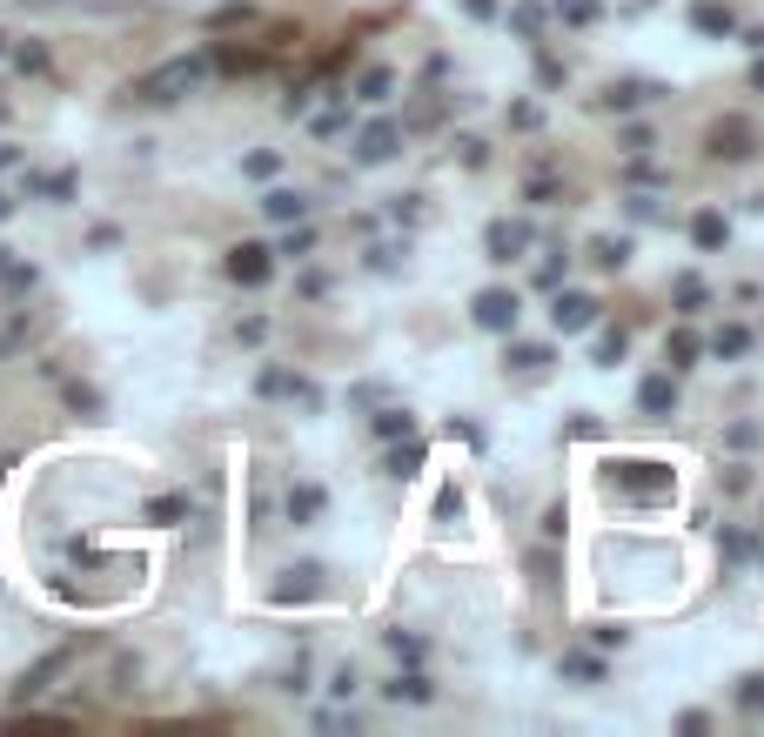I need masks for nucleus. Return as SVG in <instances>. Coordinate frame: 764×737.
<instances>
[{"mask_svg":"<svg viewBox=\"0 0 764 737\" xmlns=\"http://www.w3.org/2000/svg\"><path fill=\"white\" fill-rule=\"evenodd\" d=\"M604 483L617 496H630V503H671L677 496V469L651 463V456H617V463L604 469Z\"/></svg>","mask_w":764,"mask_h":737,"instance_id":"nucleus-1","label":"nucleus"},{"mask_svg":"<svg viewBox=\"0 0 764 737\" xmlns=\"http://www.w3.org/2000/svg\"><path fill=\"white\" fill-rule=\"evenodd\" d=\"M208 81V54H181V61L155 67V74H141L135 81V101H181V94H195Z\"/></svg>","mask_w":764,"mask_h":737,"instance_id":"nucleus-2","label":"nucleus"},{"mask_svg":"<svg viewBox=\"0 0 764 737\" xmlns=\"http://www.w3.org/2000/svg\"><path fill=\"white\" fill-rule=\"evenodd\" d=\"M269 275H275V248H262V242H235V248H228V282L262 289Z\"/></svg>","mask_w":764,"mask_h":737,"instance_id":"nucleus-3","label":"nucleus"},{"mask_svg":"<svg viewBox=\"0 0 764 737\" xmlns=\"http://www.w3.org/2000/svg\"><path fill=\"white\" fill-rule=\"evenodd\" d=\"M751 141H758V134H751V121H744V114H724L718 128L704 134L711 161H751Z\"/></svg>","mask_w":764,"mask_h":737,"instance_id":"nucleus-4","label":"nucleus"},{"mask_svg":"<svg viewBox=\"0 0 764 737\" xmlns=\"http://www.w3.org/2000/svg\"><path fill=\"white\" fill-rule=\"evenodd\" d=\"M517 309H523L517 289H483V295L470 302L476 329H490V335H510V329H517Z\"/></svg>","mask_w":764,"mask_h":737,"instance_id":"nucleus-5","label":"nucleus"},{"mask_svg":"<svg viewBox=\"0 0 764 737\" xmlns=\"http://www.w3.org/2000/svg\"><path fill=\"white\" fill-rule=\"evenodd\" d=\"M322 577H329L322 563H295V570H282V583L269 590V603H282V610H289V603H315L322 590H329Z\"/></svg>","mask_w":764,"mask_h":737,"instance_id":"nucleus-6","label":"nucleus"},{"mask_svg":"<svg viewBox=\"0 0 764 737\" xmlns=\"http://www.w3.org/2000/svg\"><path fill=\"white\" fill-rule=\"evenodd\" d=\"M396 148H403V128H396V121H369V128L356 134V161L362 168H382Z\"/></svg>","mask_w":764,"mask_h":737,"instance_id":"nucleus-7","label":"nucleus"},{"mask_svg":"<svg viewBox=\"0 0 764 737\" xmlns=\"http://www.w3.org/2000/svg\"><path fill=\"white\" fill-rule=\"evenodd\" d=\"M550 322H557V335H577V329H590V322H597V302H590V295H577V289H557Z\"/></svg>","mask_w":764,"mask_h":737,"instance_id":"nucleus-8","label":"nucleus"},{"mask_svg":"<svg viewBox=\"0 0 764 737\" xmlns=\"http://www.w3.org/2000/svg\"><path fill=\"white\" fill-rule=\"evenodd\" d=\"M483 248H490V262H517L523 248H530V228L523 222H490L483 228Z\"/></svg>","mask_w":764,"mask_h":737,"instance_id":"nucleus-9","label":"nucleus"},{"mask_svg":"<svg viewBox=\"0 0 764 737\" xmlns=\"http://www.w3.org/2000/svg\"><path fill=\"white\" fill-rule=\"evenodd\" d=\"M637 409H644V416H677V369H671V376H644Z\"/></svg>","mask_w":764,"mask_h":737,"instance_id":"nucleus-10","label":"nucleus"},{"mask_svg":"<svg viewBox=\"0 0 764 737\" xmlns=\"http://www.w3.org/2000/svg\"><path fill=\"white\" fill-rule=\"evenodd\" d=\"M691 27L711 34V41H724V34H738V14H731L724 0H691Z\"/></svg>","mask_w":764,"mask_h":737,"instance_id":"nucleus-11","label":"nucleus"},{"mask_svg":"<svg viewBox=\"0 0 764 737\" xmlns=\"http://www.w3.org/2000/svg\"><path fill=\"white\" fill-rule=\"evenodd\" d=\"M255 389H262V396H295V402H309V409L322 402V396H315V382L309 376H289V369H262Z\"/></svg>","mask_w":764,"mask_h":737,"instance_id":"nucleus-12","label":"nucleus"},{"mask_svg":"<svg viewBox=\"0 0 764 737\" xmlns=\"http://www.w3.org/2000/svg\"><path fill=\"white\" fill-rule=\"evenodd\" d=\"M61 670H68V650H54V657H41V664H34V670L21 677V684H14V704H27V697H41L47 684L61 677Z\"/></svg>","mask_w":764,"mask_h":737,"instance_id":"nucleus-13","label":"nucleus"},{"mask_svg":"<svg viewBox=\"0 0 764 737\" xmlns=\"http://www.w3.org/2000/svg\"><path fill=\"white\" fill-rule=\"evenodd\" d=\"M691 242L704 248V255H711V248H724V242H731V222H724L718 208H697V215H691Z\"/></svg>","mask_w":764,"mask_h":737,"instance_id":"nucleus-14","label":"nucleus"},{"mask_svg":"<svg viewBox=\"0 0 764 737\" xmlns=\"http://www.w3.org/2000/svg\"><path fill=\"white\" fill-rule=\"evenodd\" d=\"M503 369H517V376H543V369H550V349H543V342H510V349H503Z\"/></svg>","mask_w":764,"mask_h":737,"instance_id":"nucleus-15","label":"nucleus"},{"mask_svg":"<svg viewBox=\"0 0 764 737\" xmlns=\"http://www.w3.org/2000/svg\"><path fill=\"white\" fill-rule=\"evenodd\" d=\"M215 67H222V74H262L269 54H262V47H215Z\"/></svg>","mask_w":764,"mask_h":737,"instance_id":"nucleus-16","label":"nucleus"},{"mask_svg":"<svg viewBox=\"0 0 764 737\" xmlns=\"http://www.w3.org/2000/svg\"><path fill=\"white\" fill-rule=\"evenodd\" d=\"M262 215H269V222H302L309 201L295 195V188H269V195H262Z\"/></svg>","mask_w":764,"mask_h":737,"instance_id":"nucleus-17","label":"nucleus"},{"mask_svg":"<svg viewBox=\"0 0 764 737\" xmlns=\"http://www.w3.org/2000/svg\"><path fill=\"white\" fill-rule=\"evenodd\" d=\"M423 456H429V449L416 443V436H396V449H389V476H396V483H409V476L423 469Z\"/></svg>","mask_w":764,"mask_h":737,"instance_id":"nucleus-18","label":"nucleus"},{"mask_svg":"<svg viewBox=\"0 0 764 737\" xmlns=\"http://www.w3.org/2000/svg\"><path fill=\"white\" fill-rule=\"evenodd\" d=\"M322 510H329V496L315 490V483H295L289 490V523H315Z\"/></svg>","mask_w":764,"mask_h":737,"instance_id":"nucleus-19","label":"nucleus"},{"mask_svg":"<svg viewBox=\"0 0 764 737\" xmlns=\"http://www.w3.org/2000/svg\"><path fill=\"white\" fill-rule=\"evenodd\" d=\"M651 94H657L651 81H617V88L604 94V108H610V114H630V108H637V101H651Z\"/></svg>","mask_w":764,"mask_h":737,"instance_id":"nucleus-20","label":"nucleus"},{"mask_svg":"<svg viewBox=\"0 0 764 737\" xmlns=\"http://www.w3.org/2000/svg\"><path fill=\"white\" fill-rule=\"evenodd\" d=\"M671 302H677V315H697L704 302H711V289H704L697 275H677V282H671Z\"/></svg>","mask_w":764,"mask_h":737,"instance_id":"nucleus-21","label":"nucleus"},{"mask_svg":"<svg viewBox=\"0 0 764 737\" xmlns=\"http://www.w3.org/2000/svg\"><path fill=\"white\" fill-rule=\"evenodd\" d=\"M590 262L597 268H624L630 262V235H597V242H590Z\"/></svg>","mask_w":764,"mask_h":737,"instance_id":"nucleus-22","label":"nucleus"},{"mask_svg":"<svg viewBox=\"0 0 764 737\" xmlns=\"http://www.w3.org/2000/svg\"><path fill=\"white\" fill-rule=\"evenodd\" d=\"M697 356H704V342H697V335L691 329H677L671 335V342H664V362H671V369H691V362Z\"/></svg>","mask_w":764,"mask_h":737,"instance_id":"nucleus-23","label":"nucleus"},{"mask_svg":"<svg viewBox=\"0 0 764 737\" xmlns=\"http://www.w3.org/2000/svg\"><path fill=\"white\" fill-rule=\"evenodd\" d=\"M389 697H396V704H403V697H409V704H429V697H436V691H429V677H423V670L409 664L403 677H396V684H389Z\"/></svg>","mask_w":764,"mask_h":737,"instance_id":"nucleus-24","label":"nucleus"},{"mask_svg":"<svg viewBox=\"0 0 764 737\" xmlns=\"http://www.w3.org/2000/svg\"><path fill=\"white\" fill-rule=\"evenodd\" d=\"M563 677H577V684H597V677H604V657H590V650H563Z\"/></svg>","mask_w":764,"mask_h":737,"instance_id":"nucleus-25","label":"nucleus"},{"mask_svg":"<svg viewBox=\"0 0 764 737\" xmlns=\"http://www.w3.org/2000/svg\"><path fill=\"white\" fill-rule=\"evenodd\" d=\"M550 14H557L563 27H590L604 7H597V0H550Z\"/></svg>","mask_w":764,"mask_h":737,"instance_id":"nucleus-26","label":"nucleus"},{"mask_svg":"<svg viewBox=\"0 0 764 737\" xmlns=\"http://www.w3.org/2000/svg\"><path fill=\"white\" fill-rule=\"evenodd\" d=\"M711 349H718L724 362H738L744 349H751V329H744V322H724V329H718V342H711Z\"/></svg>","mask_w":764,"mask_h":737,"instance_id":"nucleus-27","label":"nucleus"},{"mask_svg":"<svg viewBox=\"0 0 764 737\" xmlns=\"http://www.w3.org/2000/svg\"><path fill=\"white\" fill-rule=\"evenodd\" d=\"M624 356H630V335L624 329H604V335H597V369H617Z\"/></svg>","mask_w":764,"mask_h":737,"instance_id":"nucleus-28","label":"nucleus"},{"mask_svg":"<svg viewBox=\"0 0 764 737\" xmlns=\"http://www.w3.org/2000/svg\"><path fill=\"white\" fill-rule=\"evenodd\" d=\"M0 282H7L14 295H27V289H34V268L14 262V248H0Z\"/></svg>","mask_w":764,"mask_h":737,"instance_id":"nucleus-29","label":"nucleus"},{"mask_svg":"<svg viewBox=\"0 0 764 737\" xmlns=\"http://www.w3.org/2000/svg\"><path fill=\"white\" fill-rule=\"evenodd\" d=\"M389 88H396V74H389V67H369L356 81V101H389Z\"/></svg>","mask_w":764,"mask_h":737,"instance_id":"nucleus-30","label":"nucleus"},{"mask_svg":"<svg viewBox=\"0 0 764 737\" xmlns=\"http://www.w3.org/2000/svg\"><path fill=\"white\" fill-rule=\"evenodd\" d=\"M510 27H517L523 41H537V34H543V7H537V0H517V7H510Z\"/></svg>","mask_w":764,"mask_h":737,"instance_id":"nucleus-31","label":"nucleus"},{"mask_svg":"<svg viewBox=\"0 0 764 737\" xmlns=\"http://www.w3.org/2000/svg\"><path fill=\"white\" fill-rule=\"evenodd\" d=\"M409 429H416V423H409V409H376V436H382V443H396V436H409Z\"/></svg>","mask_w":764,"mask_h":737,"instance_id":"nucleus-32","label":"nucleus"},{"mask_svg":"<svg viewBox=\"0 0 764 737\" xmlns=\"http://www.w3.org/2000/svg\"><path fill=\"white\" fill-rule=\"evenodd\" d=\"M181 516H188V496H155V503H148V523H161V530L181 523Z\"/></svg>","mask_w":764,"mask_h":737,"instance_id":"nucleus-33","label":"nucleus"},{"mask_svg":"<svg viewBox=\"0 0 764 737\" xmlns=\"http://www.w3.org/2000/svg\"><path fill=\"white\" fill-rule=\"evenodd\" d=\"M738 704H744L751 717H764V670H751V677L738 684Z\"/></svg>","mask_w":764,"mask_h":737,"instance_id":"nucleus-34","label":"nucleus"},{"mask_svg":"<svg viewBox=\"0 0 764 737\" xmlns=\"http://www.w3.org/2000/svg\"><path fill=\"white\" fill-rule=\"evenodd\" d=\"M382 644H389V657H396V664H423V644H416V637H403V630H389Z\"/></svg>","mask_w":764,"mask_h":737,"instance_id":"nucleus-35","label":"nucleus"},{"mask_svg":"<svg viewBox=\"0 0 764 737\" xmlns=\"http://www.w3.org/2000/svg\"><path fill=\"white\" fill-rule=\"evenodd\" d=\"M309 248H315V228L289 222V235H282V248H275V255H309Z\"/></svg>","mask_w":764,"mask_h":737,"instance_id":"nucleus-36","label":"nucleus"},{"mask_svg":"<svg viewBox=\"0 0 764 737\" xmlns=\"http://www.w3.org/2000/svg\"><path fill=\"white\" fill-rule=\"evenodd\" d=\"M436 523H463V490H443V496H436Z\"/></svg>","mask_w":764,"mask_h":737,"instance_id":"nucleus-37","label":"nucleus"},{"mask_svg":"<svg viewBox=\"0 0 764 737\" xmlns=\"http://www.w3.org/2000/svg\"><path fill=\"white\" fill-rule=\"evenodd\" d=\"M242 21H255V14H248L242 0H228V7H215V21H208V27H242Z\"/></svg>","mask_w":764,"mask_h":737,"instance_id":"nucleus-38","label":"nucleus"},{"mask_svg":"<svg viewBox=\"0 0 764 737\" xmlns=\"http://www.w3.org/2000/svg\"><path fill=\"white\" fill-rule=\"evenodd\" d=\"M624 155H630V161L651 155V128H624Z\"/></svg>","mask_w":764,"mask_h":737,"instance_id":"nucleus-39","label":"nucleus"},{"mask_svg":"<svg viewBox=\"0 0 764 737\" xmlns=\"http://www.w3.org/2000/svg\"><path fill=\"white\" fill-rule=\"evenodd\" d=\"M275 168H282V161H275V155H269V148H262V155H248V161H242V175H255V181H269V175H275Z\"/></svg>","mask_w":764,"mask_h":737,"instance_id":"nucleus-40","label":"nucleus"},{"mask_svg":"<svg viewBox=\"0 0 764 737\" xmlns=\"http://www.w3.org/2000/svg\"><path fill=\"white\" fill-rule=\"evenodd\" d=\"M68 402L81 409V416H94V409H101V396H94V389H81V382H68Z\"/></svg>","mask_w":764,"mask_h":737,"instance_id":"nucleus-41","label":"nucleus"},{"mask_svg":"<svg viewBox=\"0 0 764 737\" xmlns=\"http://www.w3.org/2000/svg\"><path fill=\"white\" fill-rule=\"evenodd\" d=\"M41 195H47V201H68V195H74V175H47Z\"/></svg>","mask_w":764,"mask_h":737,"instance_id":"nucleus-42","label":"nucleus"},{"mask_svg":"<svg viewBox=\"0 0 764 737\" xmlns=\"http://www.w3.org/2000/svg\"><path fill=\"white\" fill-rule=\"evenodd\" d=\"M718 543H724V557H751V536H744V530H724Z\"/></svg>","mask_w":764,"mask_h":737,"instance_id":"nucleus-43","label":"nucleus"},{"mask_svg":"<svg viewBox=\"0 0 764 737\" xmlns=\"http://www.w3.org/2000/svg\"><path fill=\"white\" fill-rule=\"evenodd\" d=\"M677 731L697 737V731H711V717H704V711H684V717H677Z\"/></svg>","mask_w":764,"mask_h":737,"instance_id":"nucleus-44","label":"nucleus"},{"mask_svg":"<svg viewBox=\"0 0 764 737\" xmlns=\"http://www.w3.org/2000/svg\"><path fill=\"white\" fill-rule=\"evenodd\" d=\"M463 14L470 21H496V0H463Z\"/></svg>","mask_w":764,"mask_h":737,"instance_id":"nucleus-45","label":"nucleus"},{"mask_svg":"<svg viewBox=\"0 0 764 737\" xmlns=\"http://www.w3.org/2000/svg\"><path fill=\"white\" fill-rule=\"evenodd\" d=\"M14 161H21V148H0V168H14Z\"/></svg>","mask_w":764,"mask_h":737,"instance_id":"nucleus-46","label":"nucleus"},{"mask_svg":"<svg viewBox=\"0 0 764 737\" xmlns=\"http://www.w3.org/2000/svg\"><path fill=\"white\" fill-rule=\"evenodd\" d=\"M751 88H758V94H764V61H758V67H751Z\"/></svg>","mask_w":764,"mask_h":737,"instance_id":"nucleus-47","label":"nucleus"},{"mask_svg":"<svg viewBox=\"0 0 764 737\" xmlns=\"http://www.w3.org/2000/svg\"><path fill=\"white\" fill-rule=\"evenodd\" d=\"M7 215H14V201H7V188H0V222H7Z\"/></svg>","mask_w":764,"mask_h":737,"instance_id":"nucleus-48","label":"nucleus"},{"mask_svg":"<svg viewBox=\"0 0 764 737\" xmlns=\"http://www.w3.org/2000/svg\"><path fill=\"white\" fill-rule=\"evenodd\" d=\"M751 47H764V27H751Z\"/></svg>","mask_w":764,"mask_h":737,"instance_id":"nucleus-49","label":"nucleus"},{"mask_svg":"<svg viewBox=\"0 0 764 737\" xmlns=\"http://www.w3.org/2000/svg\"><path fill=\"white\" fill-rule=\"evenodd\" d=\"M0 54H7V34H0Z\"/></svg>","mask_w":764,"mask_h":737,"instance_id":"nucleus-50","label":"nucleus"}]
</instances>
